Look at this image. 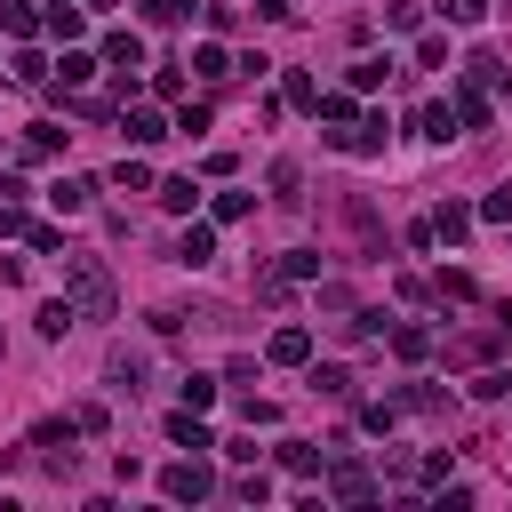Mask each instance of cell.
Returning <instances> with one entry per match:
<instances>
[{
	"label": "cell",
	"instance_id": "obj_2",
	"mask_svg": "<svg viewBox=\"0 0 512 512\" xmlns=\"http://www.w3.org/2000/svg\"><path fill=\"white\" fill-rule=\"evenodd\" d=\"M72 440H80V424H72V416L32 424V448H40V464H48V472H72Z\"/></svg>",
	"mask_w": 512,
	"mask_h": 512
},
{
	"label": "cell",
	"instance_id": "obj_28",
	"mask_svg": "<svg viewBox=\"0 0 512 512\" xmlns=\"http://www.w3.org/2000/svg\"><path fill=\"white\" fill-rule=\"evenodd\" d=\"M168 128H176V136H208V104H184Z\"/></svg>",
	"mask_w": 512,
	"mask_h": 512
},
{
	"label": "cell",
	"instance_id": "obj_25",
	"mask_svg": "<svg viewBox=\"0 0 512 512\" xmlns=\"http://www.w3.org/2000/svg\"><path fill=\"white\" fill-rule=\"evenodd\" d=\"M360 424H368V432H392V424H400V400H368Z\"/></svg>",
	"mask_w": 512,
	"mask_h": 512
},
{
	"label": "cell",
	"instance_id": "obj_19",
	"mask_svg": "<svg viewBox=\"0 0 512 512\" xmlns=\"http://www.w3.org/2000/svg\"><path fill=\"white\" fill-rule=\"evenodd\" d=\"M104 56L128 72V64H144V40H136V32H112V40H104Z\"/></svg>",
	"mask_w": 512,
	"mask_h": 512
},
{
	"label": "cell",
	"instance_id": "obj_17",
	"mask_svg": "<svg viewBox=\"0 0 512 512\" xmlns=\"http://www.w3.org/2000/svg\"><path fill=\"white\" fill-rule=\"evenodd\" d=\"M72 320H80V304H72V296H56V304H40V336H64Z\"/></svg>",
	"mask_w": 512,
	"mask_h": 512
},
{
	"label": "cell",
	"instance_id": "obj_4",
	"mask_svg": "<svg viewBox=\"0 0 512 512\" xmlns=\"http://www.w3.org/2000/svg\"><path fill=\"white\" fill-rule=\"evenodd\" d=\"M328 496H336V504H368V496H376V472H368V464H352V456H344V464H336V472H328Z\"/></svg>",
	"mask_w": 512,
	"mask_h": 512
},
{
	"label": "cell",
	"instance_id": "obj_29",
	"mask_svg": "<svg viewBox=\"0 0 512 512\" xmlns=\"http://www.w3.org/2000/svg\"><path fill=\"white\" fill-rule=\"evenodd\" d=\"M248 208H256V200H248V192H216V224H240V216H248Z\"/></svg>",
	"mask_w": 512,
	"mask_h": 512
},
{
	"label": "cell",
	"instance_id": "obj_14",
	"mask_svg": "<svg viewBox=\"0 0 512 512\" xmlns=\"http://www.w3.org/2000/svg\"><path fill=\"white\" fill-rule=\"evenodd\" d=\"M80 24H88V16H80L72 0H48V32H56V40H80Z\"/></svg>",
	"mask_w": 512,
	"mask_h": 512
},
{
	"label": "cell",
	"instance_id": "obj_23",
	"mask_svg": "<svg viewBox=\"0 0 512 512\" xmlns=\"http://www.w3.org/2000/svg\"><path fill=\"white\" fill-rule=\"evenodd\" d=\"M112 184H120V192H152V168H144V160H120Z\"/></svg>",
	"mask_w": 512,
	"mask_h": 512
},
{
	"label": "cell",
	"instance_id": "obj_13",
	"mask_svg": "<svg viewBox=\"0 0 512 512\" xmlns=\"http://www.w3.org/2000/svg\"><path fill=\"white\" fill-rule=\"evenodd\" d=\"M160 208L192 216V208H200V184H192V176H168V184H160Z\"/></svg>",
	"mask_w": 512,
	"mask_h": 512
},
{
	"label": "cell",
	"instance_id": "obj_34",
	"mask_svg": "<svg viewBox=\"0 0 512 512\" xmlns=\"http://www.w3.org/2000/svg\"><path fill=\"white\" fill-rule=\"evenodd\" d=\"M480 216H488V224H512V184H504V192H488V200H480Z\"/></svg>",
	"mask_w": 512,
	"mask_h": 512
},
{
	"label": "cell",
	"instance_id": "obj_3",
	"mask_svg": "<svg viewBox=\"0 0 512 512\" xmlns=\"http://www.w3.org/2000/svg\"><path fill=\"white\" fill-rule=\"evenodd\" d=\"M208 488H216V472H208L200 456H184V464H168V472H160V496H176V504H200Z\"/></svg>",
	"mask_w": 512,
	"mask_h": 512
},
{
	"label": "cell",
	"instance_id": "obj_35",
	"mask_svg": "<svg viewBox=\"0 0 512 512\" xmlns=\"http://www.w3.org/2000/svg\"><path fill=\"white\" fill-rule=\"evenodd\" d=\"M136 8H144V16H152V24H176V16H184V8H192V0H136Z\"/></svg>",
	"mask_w": 512,
	"mask_h": 512
},
{
	"label": "cell",
	"instance_id": "obj_21",
	"mask_svg": "<svg viewBox=\"0 0 512 512\" xmlns=\"http://www.w3.org/2000/svg\"><path fill=\"white\" fill-rule=\"evenodd\" d=\"M312 392H328V400H344V392H352V368H336V360H328V368H312Z\"/></svg>",
	"mask_w": 512,
	"mask_h": 512
},
{
	"label": "cell",
	"instance_id": "obj_32",
	"mask_svg": "<svg viewBox=\"0 0 512 512\" xmlns=\"http://www.w3.org/2000/svg\"><path fill=\"white\" fill-rule=\"evenodd\" d=\"M320 120L328 128H352V96H320Z\"/></svg>",
	"mask_w": 512,
	"mask_h": 512
},
{
	"label": "cell",
	"instance_id": "obj_1",
	"mask_svg": "<svg viewBox=\"0 0 512 512\" xmlns=\"http://www.w3.org/2000/svg\"><path fill=\"white\" fill-rule=\"evenodd\" d=\"M64 288H72V304H80V320H112V272L96 264V256H72L64 248Z\"/></svg>",
	"mask_w": 512,
	"mask_h": 512
},
{
	"label": "cell",
	"instance_id": "obj_24",
	"mask_svg": "<svg viewBox=\"0 0 512 512\" xmlns=\"http://www.w3.org/2000/svg\"><path fill=\"white\" fill-rule=\"evenodd\" d=\"M392 352H400V360H424L432 336H424V328H392Z\"/></svg>",
	"mask_w": 512,
	"mask_h": 512
},
{
	"label": "cell",
	"instance_id": "obj_18",
	"mask_svg": "<svg viewBox=\"0 0 512 512\" xmlns=\"http://www.w3.org/2000/svg\"><path fill=\"white\" fill-rule=\"evenodd\" d=\"M0 24H8V32H16V40H32V32H40V16H32V8H24V0H0Z\"/></svg>",
	"mask_w": 512,
	"mask_h": 512
},
{
	"label": "cell",
	"instance_id": "obj_12",
	"mask_svg": "<svg viewBox=\"0 0 512 512\" xmlns=\"http://www.w3.org/2000/svg\"><path fill=\"white\" fill-rule=\"evenodd\" d=\"M168 440H176V448H216V440L200 432V408H176V416H168Z\"/></svg>",
	"mask_w": 512,
	"mask_h": 512
},
{
	"label": "cell",
	"instance_id": "obj_10",
	"mask_svg": "<svg viewBox=\"0 0 512 512\" xmlns=\"http://www.w3.org/2000/svg\"><path fill=\"white\" fill-rule=\"evenodd\" d=\"M456 120H464V128H488V88H480V80L456 88Z\"/></svg>",
	"mask_w": 512,
	"mask_h": 512
},
{
	"label": "cell",
	"instance_id": "obj_16",
	"mask_svg": "<svg viewBox=\"0 0 512 512\" xmlns=\"http://www.w3.org/2000/svg\"><path fill=\"white\" fill-rule=\"evenodd\" d=\"M464 232H472V208H456V200H448V208L432 216V240H464Z\"/></svg>",
	"mask_w": 512,
	"mask_h": 512
},
{
	"label": "cell",
	"instance_id": "obj_8",
	"mask_svg": "<svg viewBox=\"0 0 512 512\" xmlns=\"http://www.w3.org/2000/svg\"><path fill=\"white\" fill-rule=\"evenodd\" d=\"M104 384L112 392H144V352H112L104 360Z\"/></svg>",
	"mask_w": 512,
	"mask_h": 512
},
{
	"label": "cell",
	"instance_id": "obj_37",
	"mask_svg": "<svg viewBox=\"0 0 512 512\" xmlns=\"http://www.w3.org/2000/svg\"><path fill=\"white\" fill-rule=\"evenodd\" d=\"M0 360H8V336H0Z\"/></svg>",
	"mask_w": 512,
	"mask_h": 512
},
{
	"label": "cell",
	"instance_id": "obj_6",
	"mask_svg": "<svg viewBox=\"0 0 512 512\" xmlns=\"http://www.w3.org/2000/svg\"><path fill=\"white\" fill-rule=\"evenodd\" d=\"M272 360H280V368H304V360H312V328H296V320L272 328Z\"/></svg>",
	"mask_w": 512,
	"mask_h": 512
},
{
	"label": "cell",
	"instance_id": "obj_5",
	"mask_svg": "<svg viewBox=\"0 0 512 512\" xmlns=\"http://www.w3.org/2000/svg\"><path fill=\"white\" fill-rule=\"evenodd\" d=\"M48 200H56V216H80V208L96 200V176H56V184H48Z\"/></svg>",
	"mask_w": 512,
	"mask_h": 512
},
{
	"label": "cell",
	"instance_id": "obj_26",
	"mask_svg": "<svg viewBox=\"0 0 512 512\" xmlns=\"http://www.w3.org/2000/svg\"><path fill=\"white\" fill-rule=\"evenodd\" d=\"M384 24H392V32H416V24H424V8H416V0H392V8H384Z\"/></svg>",
	"mask_w": 512,
	"mask_h": 512
},
{
	"label": "cell",
	"instance_id": "obj_31",
	"mask_svg": "<svg viewBox=\"0 0 512 512\" xmlns=\"http://www.w3.org/2000/svg\"><path fill=\"white\" fill-rule=\"evenodd\" d=\"M88 72H96V56H80V48H64V88H80Z\"/></svg>",
	"mask_w": 512,
	"mask_h": 512
},
{
	"label": "cell",
	"instance_id": "obj_9",
	"mask_svg": "<svg viewBox=\"0 0 512 512\" xmlns=\"http://www.w3.org/2000/svg\"><path fill=\"white\" fill-rule=\"evenodd\" d=\"M280 464H288L296 480H312V472L328 464V448H312V440H280Z\"/></svg>",
	"mask_w": 512,
	"mask_h": 512
},
{
	"label": "cell",
	"instance_id": "obj_27",
	"mask_svg": "<svg viewBox=\"0 0 512 512\" xmlns=\"http://www.w3.org/2000/svg\"><path fill=\"white\" fill-rule=\"evenodd\" d=\"M16 80H24V88H40V80H48V56H40V48H24V56H16Z\"/></svg>",
	"mask_w": 512,
	"mask_h": 512
},
{
	"label": "cell",
	"instance_id": "obj_11",
	"mask_svg": "<svg viewBox=\"0 0 512 512\" xmlns=\"http://www.w3.org/2000/svg\"><path fill=\"white\" fill-rule=\"evenodd\" d=\"M120 128H128V144H160V136H168V120H160L152 104H136V112L120 120Z\"/></svg>",
	"mask_w": 512,
	"mask_h": 512
},
{
	"label": "cell",
	"instance_id": "obj_36",
	"mask_svg": "<svg viewBox=\"0 0 512 512\" xmlns=\"http://www.w3.org/2000/svg\"><path fill=\"white\" fill-rule=\"evenodd\" d=\"M256 8H264V16H288V0H256Z\"/></svg>",
	"mask_w": 512,
	"mask_h": 512
},
{
	"label": "cell",
	"instance_id": "obj_33",
	"mask_svg": "<svg viewBox=\"0 0 512 512\" xmlns=\"http://www.w3.org/2000/svg\"><path fill=\"white\" fill-rule=\"evenodd\" d=\"M232 496H240V504H264V496H272V480H264V472H248V480H232Z\"/></svg>",
	"mask_w": 512,
	"mask_h": 512
},
{
	"label": "cell",
	"instance_id": "obj_22",
	"mask_svg": "<svg viewBox=\"0 0 512 512\" xmlns=\"http://www.w3.org/2000/svg\"><path fill=\"white\" fill-rule=\"evenodd\" d=\"M416 64H424V72H440V64H456V56H448V40H440V32H424V40H416Z\"/></svg>",
	"mask_w": 512,
	"mask_h": 512
},
{
	"label": "cell",
	"instance_id": "obj_15",
	"mask_svg": "<svg viewBox=\"0 0 512 512\" xmlns=\"http://www.w3.org/2000/svg\"><path fill=\"white\" fill-rule=\"evenodd\" d=\"M416 128H424L432 144H448V136H456V112H448V104H424V112H416Z\"/></svg>",
	"mask_w": 512,
	"mask_h": 512
},
{
	"label": "cell",
	"instance_id": "obj_30",
	"mask_svg": "<svg viewBox=\"0 0 512 512\" xmlns=\"http://www.w3.org/2000/svg\"><path fill=\"white\" fill-rule=\"evenodd\" d=\"M440 16H448V24H480V16H488V0H440Z\"/></svg>",
	"mask_w": 512,
	"mask_h": 512
},
{
	"label": "cell",
	"instance_id": "obj_20",
	"mask_svg": "<svg viewBox=\"0 0 512 512\" xmlns=\"http://www.w3.org/2000/svg\"><path fill=\"white\" fill-rule=\"evenodd\" d=\"M192 72H200V80H224V72H232V56L208 40V48H192Z\"/></svg>",
	"mask_w": 512,
	"mask_h": 512
},
{
	"label": "cell",
	"instance_id": "obj_7",
	"mask_svg": "<svg viewBox=\"0 0 512 512\" xmlns=\"http://www.w3.org/2000/svg\"><path fill=\"white\" fill-rule=\"evenodd\" d=\"M208 256H216V224H184V240H176V264H192V272H200Z\"/></svg>",
	"mask_w": 512,
	"mask_h": 512
}]
</instances>
